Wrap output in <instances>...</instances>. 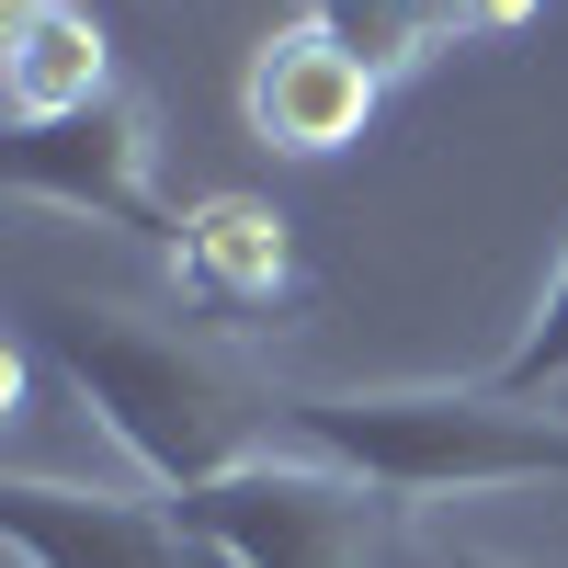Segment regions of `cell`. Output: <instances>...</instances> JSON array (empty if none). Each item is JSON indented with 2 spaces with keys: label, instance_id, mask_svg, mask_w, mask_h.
<instances>
[{
  "label": "cell",
  "instance_id": "obj_1",
  "mask_svg": "<svg viewBox=\"0 0 568 568\" xmlns=\"http://www.w3.org/2000/svg\"><path fill=\"white\" fill-rule=\"evenodd\" d=\"M34 353L103 409V433L160 478V500L216 489L227 466L273 455L284 433V387L216 342L205 318H149V307H80V296H34Z\"/></svg>",
  "mask_w": 568,
  "mask_h": 568
},
{
  "label": "cell",
  "instance_id": "obj_2",
  "mask_svg": "<svg viewBox=\"0 0 568 568\" xmlns=\"http://www.w3.org/2000/svg\"><path fill=\"white\" fill-rule=\"evenodd\" d=\"M284 433L342 455L353 478L433 500V489H511V478H568V420L500 387H375V398H329V387H284Z\"/></svg>",
  "mask_w": 568,
  "mask_h": 568
},
{
  "label": "cell",
  "instance_id": "obj_3",
  "mask_svg": "<svg viewBox=\"0 0 568 568\" xmlns=\"http://www.w3.org/2000/svg\"><path fill=\"white\" fill-rule=\"evenodd\" d=\"M171 511L240 568H398L409 557L398 489L353 478V466L318 455V444L307 455H251V466H227L216 489H182Z\"/></svg>",
  "mask_w": 568,
  "mask_h": 568
},
{
  "label": "cell",
  "instance_id": "obj_4",
  "mask_svg": "<svg viewBox=\"0 0 568 568\" xmlns=\"http://www.w3.org/2000/svg\"><path fill=\"white\" fill-rule=\"evenodd\" d=\"M149 160H160V136H149V103H136L125 80H114V91H91V103H69V114L12 125V149H0L12 194L69 205V216H103V227H136V240H160V251H171L182 205H160Z\"/></svg>",
  "mask_w": 568,
  "mask_h": 568
},
{
  "label": "cell",
  "instance_id": "obj_5",
  "mask_svg": "<svg viewBox=\"0 0 568 568\" xmlns=\"http://www.w3.org/2000/svg\"><path fill=\"white\" fill-rule=\"evenodd\" d=\"M171 273H182V296H194V318L284 329V307H296V227L262 194H194L182 227H171Z\"/></svg>",
  "mask_w": 568,
  "mask_h": 568
},
{
  "label": "cell",
  "instance_id": "obj_6",
  "mask_svg": "<svg viewBox=\"0 0 568 568\" xmlns=\"http://www.w3.org/2000/svg\"><path fill=\"white\" fill-rule=\"evenodd\" d=\"M0 535L34 568H194V524L171 500H125V489H58V478H12L0 489Z\"/></svg>",
  "mask_w": 568,
  "mask_h": 568
},
{
  "label": "cell",
  "instance_id": "obj_7",
  "mask_svg": "<svg viewBox=\"0 0 568 568\" xmlns=\"http://www.w3.org/2000/svg\"><path fill=\"white\" fill-rule=\"evenodd\" d=\"M375 91H387V80L296 12V23H284L262 58H251L240 103H251V136H262V149H284V160H329V149H353V136L375 125Z\"/></svg>",
  "mask_w": 568,
  "mask_h": 568
},
{
  "label": "cell",
  "instance_id": "obj_8",
  "mask_svg": "<svg viewBox=\"0 0 568 568\" xmlns=\"http://www.w3.org/2000/svg\"><path fill=\"white\" fill-rule=\"evenodd\" d=\"M0 91H12V125L69 114V103H91V91H114L103 23H91L80 0H0Z\"/></svg>",
  "mask_w": 568,
  "mask_h": 568
},
{
  "label": "cell",
  "instance_id": "obj_9",
  "mask_svg": "<svg viewBox=\"0 0 568 568\" xmlns=\"http://www.w3.org/2000/svg\"><path fill=\"white\" fill-rule=\"evenodd\" d=\"M307 23H318L329 45H353L375 80H398V69H420V58L444 45V23L420 12V0H307Z\"/></svg>",
  "mask_w": 568,
  "mask_h": 568
},
{
  "label": "cell",
  "instance_id": "obj_10",
  "mask_svg": "<svg viewBox=\"0 0 568 568\" xmlns=\"http://www.w3.org/2000/svg\"><path fill=\"white\" fill-rule=\"evenodd\" d=\"M500 398H568V262H557V284H546V307H535V329L500 353V375H489Z\"/></svg>",
  "mask_w": 568,
  "mask_h": 568
},
{
  "label": "cell",
  "instance_id": "obj_11",
  "mask_svg": "<svg viewBox=\"0 0 568 568\" xmlns=\"http://www.w3.org/2000/svg\"><path fill=\"white\" fill-rule=\"evenodd\" d=\"M420 12H433L444 34H524L546 0H420Z\"/></svg>",
  "mask_w": 568,
  "mask_h": 568
},
{
  "label": "cell",
  "instance_id": "obj_12",
  "mask_svg": "<svg viewBox=\"0 0 568 568\" xmlns=\"http://www.w3.org/2000/svg\"><path fill=\"white\" fill-rule=\"evenodd\" d=\"M398 568H511V557H478V546H455V535H409Z\"/></svg>",
  "mask_w": 568,
  "mask_h": 568
},
{
  "label": "cell",
  "instance_id": "obj_13",
  "mask_svg": "<svg viewBox=\"0 0 568 568\" xmlns=\"http://www.w3.org/2000/svg\"><path fill=\"white\" fill-rule=\"evenodd\" d=\"M194 546H205V535H194ZM194 568H240V557H216V546H205V557H194Z\"/></svg>",
  "mask_w": 568,
  "mask_h": 568
}]
</instances>
